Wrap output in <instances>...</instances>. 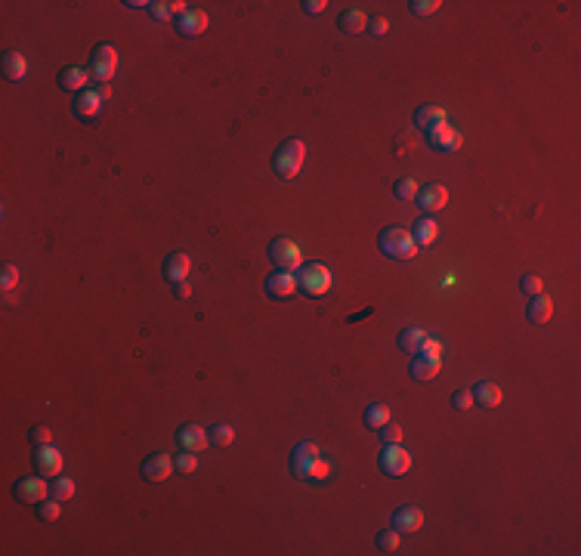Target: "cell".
<instances>
[{
  "mask_svg": "<svg viewBox=\"0 0 581 556\" xmlns=\"http://www.w3.org/2000/svg\"><path fill=\"white\" fill-rule=\"evenodd\" d=\"M378 247L383 256H390V260H414L417 256V244L408 229L402 226H387L380 229L378 235Z\"/></svg>",
  "mask_w": 581,
  "mask_h": 556,
  "instance_id": "obj_1",
  "label": "cell"
},
{
  "mask_svg": "<svg viewBox=\"0 0 581 556\" xmlns=\"http://www.w3.org/2000/svg\"><path fill=\"white\" fill-rule=\"evenodd\" d=\"M303 158H306V145L300 140H285L278 145L276 158H272V170H276L278 179H294L303 167Z\"/></svg>",
  "mask_w": 581,
  "mask_h": 556,
  "instance_id": "obj_2",
  "label": "cell"
},
{
  "mask_svg": "<svg viewBox=\"0 0 581 556\" xmlns=\"http://www.w3.org/2000/svg\"><path fill=\"white\" fill-rule=\"evenodd\" d=\"M331 288V269L322 263H303L297 269V290H303L306 297H322Z\"/></svg>",
  "mask_w": 581,
  "mask_h": 556,
  "instance_id": "obj_3",
  "label": "cell"
},
{
  "mask_svg": "<svg viewBox=\"0 0 581 556\" xmlns=\"http://www.w3.org/2000/svg\"><path fill=\"white\" fill-rule=\"evenodd\" d=\"M115 72H118V50L112 44L93 47V56H90V78H93V84H112Z\"/></svg>",
  "mask_w": 581,
  "mask_h": 556,
  "instance_id": "obj_4",
  "label": "cell"
},
{
  "mask_svg": "<svg viewBox=\"0 0 581 556\" xmlns=\"http://www.w3.org/2000/svg\"><path fill=\"white\" fill-rule=\"evenodd\" d=\"M269 260L276 269H288V272H297L303 266V254L290 238H276L269 244Z\"/></svg>",
  "mask_w": 581,
  "mask_h": 556,
  "instance_id": "obj_5",
  "label": "cell"
},
{
  "mask_svg": "<svg viewBox=\"0 0 581 556\" xmlns=\"http://www.w3.org/2000/svg\"><path fill=\"white\" fill-rule=\"evenodd\" d=\"M13 498L22 501V504H34V507H38L40 501L50 498V485H47L40 476H25V479H19V482L13 485Z\"/></svg>",
  "mask_w": 581,
  "mask_h": 556,
  "instance_id": "obj_6",
  "label": "cell"
},
{
  "mask_svg": "<svg viewBox=\"0 0 581 556\" xmlns=\"http://www.w3.org/2000/svg\"><path fill=\"white\" fill-rule=\"evenodd\" d=\"M380 470L387 476H405L412 470V455L402 448V445H383L380 451Z\"/></svg>",
  "mask_w": 581,
  "mask_h": 556,
  "instance_id": "obj_7",
  "label": "cell"
},
{
  "mask_svg": "<svg viewBox=\"0 0 581 556\" xmlns=\"http://www.w3.org/2000/svg\"><path fill=\"white\" fill-rule=\"evenodd\" d=\"M424 133H427V145L436 149V152H458L461 149V133L449 121L436 124V127H430V130H424Z\"/></svg>",
  "mask_w": 581,
  "mask_h": 556,
  "instance_id": "obj_8",
  "label": "cell"
},
{
  "mask_svg": "<svg viewBox=\"0 0 581 556\" xmlns=\"http://www.w3.org/2000/svg\"><path fill=\"white\" fill-rule=\"evenodd\" d=\"M34 470L50 479L62 476V451L53 448V445H38V451H34Z\"/></svg>",
  "mask_w": 581,
  "mask_h": 556,
  "instance_id": "obj_9",
  "label": "cell"
},
{
  "mask_svg": "<svg viewBox=\"0 0 581 556\" xmlns=\"http://www.w3.org/2000/svg\"><path fill=\"white\" fill-rule=\"evenodd\" d=\"M414 201L427 217H433V213H439L449 204V192H446V186H439V183H427V186H421V192H417Z\"/></svg>",
  "mask_w": 581,
  "mask_h": 556,
  "instance_id": "obj_10",
  "label": "cell"
},
{
  "mask_svg": "<svg viewBox=\"0 0 581 556\" xmlns=\"http://www.w3.org/2000/svg\"><path fill=\"white\" fill-rule=\"evenodd\" d=\"M290 473L303 482H325L331 476V464L322 458H310V460H300V464H290Z\"/></svg>",
  "mask_w": 581,
  "mask_h": 556,
  "instance_id": "obj_11",
  "label": "cell"
},
{
  "mask_svg": "<svg viewBox=\"0 0 581 556\" xmlns=\"http://www.w3.org/2000/svg\"><path fill=\"white\" fill-rule=\"evenodd\" d=\"M390 526L396 528L399 535H408V532H417V528L424 526V513L414 507V504H402V507H396V513H393Z\"/></svg>",
  "mask_w": 581,
  "mask_h": 556,
  "instance_id": "obj_12",
  "label": "cell"
},
{
  "mask_svg": "<svg viewBox=\"0 0 581 556\" xmlns=\"http://www.w3.org/2000/svg\"><path fill=\"white\" fill-rule=\"evenodd\" d=\"M102 106H106V99L96 93V87H87L84 93H78V99H74V115H78L81 121H93V118L102 115Z\"/></svg>",
  "mask_w": 581,
  "mask_h": 556,
  "instance_id": "obj_13",
  "label": "cell"
},
{
  "mask_svg": "<svg viewBox=\"0 0 581 556\" xmlns=\"http://www.w3.org/2000/svg\"><path fill=\"white\" fill-rule=\"evenodd\" d=\"M174 470H176L174 458H167V455H149L142 460V479L145 482H164Z\"/></svg>",
  "mask_w": 581,
  "mask_h": 556,
  "instance_id": "obj_14",
  "label": "cell"
},
{
  "mask_svg": "<svg viewBox=\"0 0 581 556\" xmlns=\"http://www.w3.org/2000/svg\"><path fill=\"white\" fill-rule=\"evenodd\" d=\"M208 433H204V426H195V424H186V426H179V433H176V445H179V451H204L208 448Z\"/></svg>",
  "mask_w": 581,
  "mask_h": 556,
  "instance_id": "obj_15",
  "label": "cell"
},
{
  "mask_svg": "<svg viewBox=\"0 0 581 556\" xmlns=\"http://www.w3.org/2000/svg\"><path fill=\"white\" fill-rule=\"evenodd\" d=\"M297 290V272L276 269L266 276V294L269 297H290Z\"/></svg>",
  "mask_w": 581,
  "mask_h": 556,
  "instance_id": "obj_16",
  "label": "cell"
},
{
  "mask_svg": "<svg viewBox=\"0 0 581 556\" xmlns=\"http://www.w3.org/2000/svg\"><path fill=\"white\" fill-rule=\"evenodd\" d=\"M90 81H93L90 72L87 68H78V65H68L59 72V87L68 90V93H84L90 87Z\"/></svg>",
  "mask_w": 581,
  "mask_h": 556,
  "instance_id": "obj_17",
  "label": "cell"
},
{
  "mask_svg": "<svg viewBox=\"0 0 581 556\" xmlns=\"http://www.w3.org/2000/svg\"><path fill=\"white\" fill-rule=\"evenodd\" d=\"M176 31L183 34V38H198V34L208 31V13L204 10H186L176 19Z\"/></svg>",
  "mask_w": 581,
  "mask_h": 556,
  "instance_id": "obj_18",
  "label": "cell"
},
{
  "mask_svg": "<svg viewBox=\"0 0 581 556\" xmlns=\"http://www.w3.org/2000/svg\"><path fill=\"white\" fill-rule=\"evenodd\" d=\"M189 269H192V263H189V256H186L183 251H174V254H167V260H164V278L167 281H186L189 278Z\"/></svg>",
  "mask_w": 581,
  "mask_h": 556,
  "instance_id": "obj_19",
  "label": "cell"
},
{
  "mask_svg": "<svg viewBox=\"0 0 581 556\" xmlns=\"http://www.w3.org/2000/svg\"><path fill=\"white\" fill-rule=\"evenodd\" d=\"M551 312H553V300H551L548 294H544V290H541V294H535L532 303L526 306V319L532 322V324H544V322L551 319Z\"/></svg>",
  "mask_w": 581,
  "mask_h": 556,
  "instance_id": "obj_20",
  "label": "cell"
},
{
  "mask_svg": "<svg viewBox=\"0 0 581 556\" xmlns=\"http://www.w3.org/2000/svg\"><path fill=\"white\" fill-rule=\"evenodd\" d=\"M414 244L417 247H427V244H433L436 238H439V222H436L433 217H421V220H414Z\"/></svg>",
  "mask_w": 581,
  "mask_h": 556,
  "instance_id": "obj_21",
  "label": "cell"
},
{
  "mask_svg": "<svg viewBox=\"0 0 581 556\" xmlns=\"http://www.w3.org/2000/svg\"><path fill=\"white\" fill-rule=\"evenodd\" d=\"M189 6L183 4V0H155V4H149V13L155 16V19H161V22H167V19H179Z\"/></svg>",
  "mask_w": 581,
  "mask_h": 556,
  "instance_id": "obj_22",
  "label": "cell"
},
{
  "mask_svg": "<svg viewBox=\"0 0 581 556\" xmlns=\"http://www.w3.org/2000/svg\"><path fill=\"white\" fill-rule=\"evenodd\" d=\"M439 368H442V358H430V356L417 353L412 358V378L414 380H433L436 374H439Z\"/></svg>",
  "mask_w": 581,
  "mask_h": 556,
  "instance_id": "obj_23",
  "label": "cell"
},
{
  "mask_svg": "<svg viewBox=\"0 0 581 556\" xmlns=\"http://www.w3.org/2000/svg\"><path fill=\"white\" fill-rule=\"evenodd\" d=\"M473 402H476V405H483V408H498L501 405V387H498V383H489V380L476 383V387H473Z\"/></svg>",
  "mask_w": 581,
  "mask_h": 556,
  "instance_id": "obj_24",
  "label": "cell"
},
{
  "mask_svg": "<svg viewBox=\"0 0 581 556\" xmlns=\"http://www.w3.org/2000/svg\"><path fill=\"white\" fill-rule=\"evenodd\" d=\"M442 121H446V108L442 106H421L414 111V127H421V130H430V127Z\"/></svg>",
  "mask_w": 581,
  "mask_h": 556,
  "instance_id": "obj_25",
  "label": "cell"
},
{
  "mask_svg": "<svg viewBox=\"0 0 581 556\" xmlns=\"http://www.w3.org/2000/svg\"><path fill=\"white\" fill-rule=\"evenodd\" d=\"M25 74H28V62H25V56L16 53V50L13 53H6L4 56V78L16 84V81H22Z\"/></svg>",
  "mask_w": 581,
  "mask_h": 556,
  "instance_id": "obj_26",
  "label": "cell"
},
{
  "mask_svg": "<svg viewBox=\"0 0 581 556\" xmlns=\"http://www.w3.org/2000/svg\"><path fill=\"white\" fill-rule=\"evenodd\" d=\"M337 25H340V31H346V34H362L368 28V19H365L362 10H346V13H340Z\"/></svg>",
  "mask_w": 581,
  "mask_h": 556,
  "instance_id": "obj_27",
  "label": "cell"
},
{
  "mask_svg": "<svg viewBox=\"0 0 581 556\" xmlns=\"http://www.w3.org/2000/svg\"><path fill=\"white\" fill-rule=\"evenodd\" d=\"M362 421H365V426H368V430H374V433H378L380 426L390 421V408H387V405H380V402H371V405L365 408Z\"/></svg>",
  "mask_w": 581,
  "mask_h": 556,
  "instance_id": "obj_28",
  "label": "cell"
},
{
  "mask_svg": "<svg viewBox=\"0 0 581 556\" xmlns=\"http://www.w3.org/2000/svg\"><path fill=\"white\" fill-rule=\"evenodd\" d=\"M424 340H427V331H424V328H405L402 334H399L396 344H399V349H402V353H412V356H414L417 349H421Z\"/></svg>",
  "mask_w": 581,
  "mask_h": 556,
  "instance_id": "obj_29",
  "label": "cell"
},
{
  "mask_svg": "<svg viewBox=\"0 0 581 556\" xmlns=\"http://www.w3.org/2000/svg\"><path fill=\"white\" fill-rule=\"evenodd\" d=\"M50 498L56 501H72L74 498V482L68 476H56L53 482H50Z\"/></svg>",
  "mask_w": 581,
  "mask_h": 556,
  "instance_id": "obj_30",
  "label": "cell"
},
{
  "mask_svg": "<svg viewBox=\"0 0 581 556\" xmlns=\"http://www.w3.org/2000/svg\"><path fill=\"white\" fill-rule=\"evenodd\" d=\"M208 439L217 445V448H226V445H232V439H235V430L229 424H213L210 430H208Z\"/></svg>",
  "mask_w": 581,
  "mask_h": 556,
  "instance_id": "obj_31",
  "label": "cell"
},
{
  "mask_svg": "<svg viewBox=\"0 0 581 556\" xmlns=\"http://www.w3.org/2000/svg\"><path fill=\"white\" fill-rule=\"evenodd\" d=\"M34 510H38V519H44V523H56L59 513H62V501L47 498V501H40Z\"/></svg>",
  "mask_w": 581,
  "mask_h": 556,
  "instance_id": "obj_32",
  "label": "cell"
},
{
  "mask_svg": "<svg viewBox=\"0 0 581 556\" xmlns=\"http://www.w3.org/2000/svg\"><path fill=\"white\" fill-rule=\"evenodd\" d=\"M417 192H421V186H417L414 179H396V186H393V195H396L399 201H414Z\"/></svg>",
  "mask_w": 581,
  "mask_h": 556,
  "instance_id": "obj_33",
  "label": "cell"
},
{
  "mask_svg": "<svg viewBox=\"0 0 581 556\" xmlns=\"http://www.w3.org/2000/svg\"><path fill=\"white\" fill-rule=\"evenodd\" d=\"M174 467H176V473H183V476H189L198 470V458L192 455V451H179V455L174 458Z\"/></svg>",
  "mask_w": 581,
  "mask_h": 556,
  "instance_id": "obj_34",
  "label": "cell"
},
{
  "mask_svg": "<svg viewBox=\"0 0 581 556\" xmlns=\"http://www.w3.org/2000/svg\"><path fill=\"white\" fill-rule=\"evenodd\" d=\"M378 550L383 553H393V550H399V532L396 528H383V532H378Z\"/></svg>",
  "mask_w": 581,
  "mask_h": 556,
  "instance_id": "obj_35",
  "label": "cell"
},
{
  "mask_svg": "<svg viewBox=\"0 0 581 556\" xmlns=\"http://www.w3.org/2000/svg\"><path fill=\"white\" fill-rule=\"evenodd\" d=\"M310 458H319V445L315 442H300L290 451V464H300V460H310Z\"/></svg>",
  "mask_w": 581,
  "mask_h": 556,
  "instance_id": "obj_36",
  "label": "cell"
},
{
  "mask_svg": "<svg viewBox=\"0 0 581 556\" xmlns=\"http://www.w3.org/2000/svg\"><path fill=\"white\" fill-rule=\"evenodd\" d=\"M451 405H455L458 412H470V408L476 405V402H473V390H467V387L455 390V392H451Z\"/></svg>",
  "mask_w": 581,
  "mask_h": 556,
  "instance_id": "obj_37",
  "label": "cell"
},
{
  "mask_svg": "<svg viewBox=\"0 0 581 556\" xmlns=\"http://www.w3.org/2000/svg\"><path fill=\"white\" fill-rule=\"evenodd\" d=\"M519 290H523V294H529V297L541 294V290H544V278H538V276H532V272H529V276L519 278Z\"/></svg>",
  "mask_w": 581,
  "mask_h": 556,
  "instance_id": "obj_38",
  "label": "cell"
},
{
  "mask_svg": "<svg viewBox=\"0 0 581 556\" xmlns=\"http://www.w3.org/2000/svg\"><path fill=\"white\" fill-rule=\"evenodd\" d=\"M380 439H383V445H396V442H402V426H396L393 421H387L380 426Z\"/></svg>",
  "mask_w": 581,
  "mask_h": 556,
  "instance_id": "obj_39",
  "label": "cell"
},
{
  "mask_svg": "<svg viewBox=\"0 0 581 556\" xmlns=\"http://www.w3.org/2000/svg\"><path fill=\"white\" fill-rule=\"evenodd\" d=\"M16 285H19V269H16V266H10V263H6V266L0 269V288H4L6 294H10V290H13Z\"/></svg>",
  "mask_w": 581,
  "mask_h": 556,
  "instance_id": "obj_40",
  "label": "cell"
},
{
  "mask_svg": "<svg viewBox=\"0 0 581 556\" xmlns=\"http://www.w3.org/2000/svg\"><path fill=\"white\" fill-rule=\"evenodd\" d=\"M408 6H412V13H414V16H433L442 4H439V0H412Z\"/></svg>",
  "mask_w": 581,
  "mask_h": 556,
  "instance_id": "obj_41",
  "label": "cell"
},
{
  "mask_svg": "<svg viewBox=\"0 0 581 556\" xmlns=\"http://www.w3.org/2000/svg\"><path fill=\"white\" fill-rule=\"evenodd\" d=\"M417 353H421V356H430V358H442V344H439V340H433V337H427ZM417 353H414V356H417Z\"/></svg>",
  "mask_w": 581,
  "mask_h": 556,
  "instance_id": "obj_42",
  "label": "cell"
},
{
  "mask_svg": "<svg viewBox=\"0 0 581 556\" xmlns=\"http://www.w3.org/2000/svg\"><path fill=\"white\" fill-rule=\"evenodd\" d=\"M31 442H34V445H50V442H53V433H50V426H44V424L31 426Z\"/></svg>",
  "mask_w": 581,
  "mask_h": 556,
  "instance_id": "obj_43",
  "label": "cell"
},
{
  "mask_svg": "<svg viewBox=\"0 0 581 556\" xmlns=\"http://www.w3.org/2000/svg\"><path fill=\"white\" fill-rule=\"evenodd\" d=\"M368 31L374 34V38L387 34V19H383V16H374V19H368Z\"/></svg>",
  "mask_w": 581,
  "mask_h": 556,
  "instance_id": "obj_44",
  "label": "cell"
},
{
  "mask_svg": "<svg viewBox=\"0 0 581 556\" xmlns=\"http://www.w3.org/2000/svg\"><path fill=\"white\" fill-rule=\"evenodd\" d=\"M325 0H303V10L310 13V16H319V13H325Z\"/></svg>",
  "mask_w": 581,
  "mask_h": 556,
  "instance_id": "obj_45",
  "label": "cell"
},
{
  "mask_svg": "<svg viewBox=\"0 0 581 556\" xmlns=\"http://www.w3.org/2000/svg\"><path fill=\"white\" fill-rule=\"evenodd\" d=\"M174 294L179 297V300H186V297H192V285H189V281H176V285H174Z\"/></svg>",
  "mask_w": 581,
  "mask_h": 556,
  "instance_id": "obj_46",
  "label": "cell"
},
{
  "mask_svg": "<svg viewBox=\"0 0 581 556\" xmlns=\"http://www.w3.org/2000/svg\"><path fill=\"white\" fill-rule=\"evenodd\" d=\"M96 93L102 99H108V96H112V84H96Z\"/></svg>",
  "mask_w": 581,
  "mask_h": 556,
  "instance_id": "obj_47",
  "label": "cell"
},
{
  "mask_svg": "<svg viewBox=\"0 0 581 556\" xmlns=\"http://www.w3.org/2000/svg\"><path fill=\"white\" fill-rule=\"evenodd\" d=\"M127 6H130V10H149V4H145V0H127Z\"/></svg>",
  "mask_w": 581,
  "mask_h": 556,
  "instance_id": "obj_48",
  "label": "cell"
}]
</instances>
